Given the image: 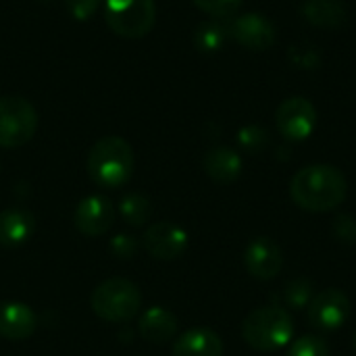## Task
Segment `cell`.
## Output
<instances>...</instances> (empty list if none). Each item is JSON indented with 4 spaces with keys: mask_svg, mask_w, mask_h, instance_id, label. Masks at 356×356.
<instances>
[{
    "mask_svg": "<svg viewBox=\"0 0 356 356\" xmlns=\"http://www.w3.org/2000/svg\"><path fill=\"white\" fill-rule=\"evenodd\" d=\"M346 192L348 184L344 173L325 163L302 167L290 181V196L294 204L309 213L336 211L346 200Z\"/></svg>",
    "mask_w": 356,
    "mask_h": 356,
    "instance_id": "1",
    "label": "cell"
},
{
    "mask_svg": "<svg viewBox=\"0 0 356 356\" xmlns=\"http://www.w3.org/2000/svg\"><path fill=\"white\" fill-rule=\"evenodd\" d=\"M86 169L96 186L106 190L121 188L134 173V150L125 138L104 136L90 148Z\"/></svg>",
    "mask_w": 356,
    "mask_h": 356,
    "instance_id": "2",
    "label": "cell"
},
{
    "mask_svg": "<svg viewBox=\"0 0 356 356\" xmlns=\"http://www.w3.org/2000/svg\"><path fill=\"white\" fill-rule=\"evenodd\" d=\"M244 342L259 353H275L294 338V321L290 311L277 305L254 309L242 323Z\"/></svg>",
    "mask_w": 356,
    "mask_h": 356,
    "instance_id": "3",
    "label": "cell"
},
{
    "mask_svg": "<svg viewBox=\"0 0 356 356\" xmlns=\"http://www.w3.org/2000/svg\"><path fill=\"white\" fill-rule=\"evenodd\" d=\"M90 305L94 315L102 321L125 323L138 315L142 307V294L134 282L123 277H111L92 292Z\"/></svg>",
    "mask_w": 356,
    "mask_h": 356,
    "instance_id": "4",
    "label": "cell"
},
{
    "mask_svg": "<svg viewBox=\"0 0 356 356\" xmlns=\"http://www.w3.org/2000/svg\"><path fill=\"white\" fill-rule=\"evenodd\" d=\"M102 13L106 25L129 40L148 35L156 21L154 0H104Z\"/></svg>",
    "mask_w": 356,
    "mask_h": 356,
    "instance_id": "5",
    "label": "cell"
},
{
    "mask_svg": "<svg viewBox=\"0 0 356 356\" xmlns=\"http://www.w3.org/2000/svg\"><path fill=\"white\" fill-rule=\"evenodd\" d=\"M38 129V111L23 96L0 98V148L27 144Z\"/></svg>",
    "mask_w": 356,
    "mask_h": 356,
    "instance_id": "6",
    "label": "cell"
},
{
    "mask_svg": "<svg viewBox=\"0 0 356 356\" xmlns=\"http://www.w3.org/2000/svg\"><path fill=\"white\" fill-rule=\"evenodd\" d=\"M353 315V302L350 298L338 290L327 288L313 296V300L307 307L309 323L319 332H336L348 323Z\"/></svg>",
    "mask_w": 356,
    "mask_h": 356,
    "instance_id": "7",
    "label": "cell"
},
{
    "mask_svg": "<svg viewBox=\"0 0 356 356\" xmlns=\"http://www.w3.org/2000/svg\"><path fill=\"white\" fill-rule=\"evenodd\" d=\"M275 125L284 140L305 142L313 136L317 127V111L309 98L292 96L286 98L275 113Z\"/></svg>",
    "mask_w": 356,
    "mask_h": 356,
    "instance_id": "8",
    "label": "cell"
},
{
    "mask_svg": "<svg viewBox=\"0 0 356 356\" xmlns=\"http://www.w3.org/2000/svg\"><path fill=\"white\" fill-rule=\"evenodd\" d=\"M227 31L232 40H236L240 46L254 50V52L269 50L277 40L275 25L271 23V19H267L261 13H246V15L234 17L227 23Z\"/></svg>",
    "mask_w": 356,
    "mask_h": 356,
    "instance_id": "9",
    "label": "cell"
},
{
    "mask_svg": "<svg viewBox=\"0 0 356 356\" xmlns=\"http://www.w3.org/2000/svg\"><path fill=\"white\" fill-rule=\"evenodd\" d=\"M146 252L156 261H175L188 250V234L177 223H152L142 238Z\"/></svg>",
    "mask_w": 356,
    "mask_h": 356,
    "instance_id": "10",
    "label": "cell"
},
{
    "mask_svg": "<svg viewBox=\"0 0 356 356\" xmlns=\"http://www.w3.org/2000/svg\"><path fill=\"white\" fill-rule=\"evenodd\" d=\"M244 267L250 273V277L259 282H271L282 273L284 252L275 240L259 236L244 250Z\"/></svg>",
    "mask_w": 356,
    "mask_h": 356,
    "instance_id": "11",
    "label": "cell"
},
{
    "mask_svg": "<svg viewBox=\"0 0 356 356\" xmlns=\"http://www.w3.org/2000/svg\"><path fill=\"white\" fill-rule=\"evenodd\" d=\"M115 204L102 196V194H92L86 196L77 209H75V227L79 234L88 236V238H98L102 234H106L113 223H115Z\"/></svg>",
    "mask_w": 356,
    "mask_h": 356,
    "instance_id": "12",
    "label": "cell"
},
{
    "mask_svg": "<svg viewBox=\"0 0 356 356\" xmlns=\"http://www.w3.org/2000/svg\"><path fill=\"white\" fill-rule=\"evenodd\" d=\"M35 327H38V317L25 302H17V300L0 302V338L10 342H21L33 336Z\"/></svg>",
    "mask_w": 356,
    "mask_h": 356,
    "instance_id": "13",
    "label": "cell"
},
{
    "mask_svg": "<svg viewBox=\"0 0 356 356\" xmlns=\"http://www.w3.org/2000/svg\"><path fill=\"white\" fill-rule=\"evenodd\" d=\"M35 229L33 215L23 207H10L0 213V246L17 248L23 246Z\"/></svg>",
    "mask_w": 356,
    "mask_h": 356,
    "instance_id": "14",
    "label": "cell"
},
{
    "mask_svg": "<svg viewBox=\"0 0 356 356\" xmlns=\"http://www.w3.org/2000/svg\"><path fill=\"white\" fill-rule=\"evenodd\" d=\"M223 350L221 336L209 327H192L173 344V356H223Z\"/></svg>",
    "mask_w": 356,
    "mask_h": 356,
    "instance_id": "15",
    "label": "cell"
},
{
    "mask_svg": "<svg viewBox=\"0 0 356 356\" xmlns=\"http://www.w3.org/2000/svg\"><path fill=\"white\" fill-rule=\"evenodd\" d=\"M177 317L165 307H150L138 321L140 336L150 344H167L177 336Z\"/></svg>",
    "mask_w": 356,
    "mask_h": 356,
    "instance_id": "16",
    "label": "cell"
},
{
    "mask_svg": "<svg viewBox=\"0 0 356 356\" xmlns=\"http://www.w3.org/2000/svg\"><path fill=\"white\" fill-rule=\"evenodd\" d=\"M204 173L217 184H234L242 175V156L234 148L217 146L204 154Z\"/></svg>",
    "mask_w": 356,
    "mask_h": 356,
    "instance_id": "17",
    "label": "cell"
},
{
    "mask_svg": "<svg viewBox=\"0 0 356 356\" xmlns=\"http://www.w3.org/2000/svg\"><path fill=\"white\" fill-rule=\"evenodd\" d=\"M302 15L315 27L338 29L346 21V4L342 0H307Z\"/></svg>",
    "mask_w": 356,
    "mask_h": 356,
    "instance_id": "18",
    "label": "cell"
},
{
    "mask_svg": "<svg viewBox=\"0 0 356 356\" xmlns=\"http://www.w3.org/2000/svg\"><path fill=\"white\" fill-rule=\"evenodd\" d=\"M229 31H227V23L223 25L221 21H204L196 27L194 33V44L200 52L204 54H213L219 52L223 48V44L227 42Z\"/></svg>",
    "mask_w": 356,
    "mask_h": 356,
    "instance_id": "19",
    "label": "cell"
},
{
    "mask_svg": "<svg viewBox=\"0 0 356 356\" xmlns=\"http://www.w3.org/2000/svg\"><path fill=\"white\" fill-rule=\"evenodd\" d=\"M119 213L125 219L127 225L131 227H144L150 221L152 215V204L150 200L140 194V192H129L121 198L119 202Z\"/></svg>",
    "mask_w": 356,
    "mask_h": 356,
    "instance_id": "20",
    "label": "cell"
},
{
    "mask_svg": "<svg viewBox=\"0 0 356 356\" xmlns=\"http://www.w3.org/2000/svg\"><path fill=\"white\" fill-rule=\"evenodd\" d=\"M313 282L307 280V277H294L290 280L284 290H282V305L277 307H284L286 311H302L309 307V302L313 300Z\"/></svg>",
    "mask_w": 356,
    "mask_h": 356,
    "instance_id": "21",
    "label": "cell"
},
{
    "mask_svg": "<svg viewBox=\"0 0 356 356\" xmlns=\"http://www.w3.org/2000/svg\"><path fill=\"white\" fill-rule=\"evenodd\" d=\"M269 131L261 125H244L238 131V146L248 154H261L269 146Z\"/></svg>",
    "mask_w": 356,
    "mask_h": 356,
    "instance_id": "22",
    "label": "cell"
},
{
    "mask_svg": "<svg viewBox=\"0 0 356 356\" xmlns=\"http://www.w3.org/2000/svg\"><path fill=\"white\" fill-rule=\"evenodd\" d=\"M286 356H330V346L319 336H302L290 344Z\"/></svg>",
    "mask_w": 356,
    "mask_h": 356,
    "instance_id": "23",
    "label": "cell"
},
{
    "mask_svg": "<svg viewBox=\"0 0 356 356\" xmlns=\"http://www.w3.org/2000/svg\"><path fill=\"white\" fill-rule=\"evenodd\" d=\"M202 13L211 15L213 19L217 21H223V19H232L240 6H242V0H192Z\"/></svg>",
    "mask_w": 356,
    "mask_h": 356,
    "instance_id": "24",
    "label": "cell"
},
{
    "mask_svg": "<svg viewBox=\"0 0 356 356\" xmlns=\"http://www.w3.org/2000/svg\"><path fill=\"white\" fill-rule=\"evenodd\" d=\"M108 250L113 252V257L121 259V261H131L138 257L140 252V242L136 236L129 234H117L111 242H108Z\"/></svg>",
    "mask_w": 356,
    "mask_h": 356,
    "instance_id": "25",
    "label": "cell"
},
{
    "mask_svg": "<svg viewBox=\"0 0 356 356\" xmlns=\"http://www.w3.org/2000/svg\"><path fill=\"white\" fill-rule=\"evenodd\" d=\"M332 234L334 238L344 244V246H355L356 244V219L353 215H338L332 223Z\"/></svg>",
    "mask_w": 356,
    "mask_h": 356,
    "instance_id": "26",
    "label": "cell"
},
{
    "mask_svg": "<svg viewBox=\"0 0 356 356\" xmlns=\"http://www.w3.org/2000/svg\"><path fill=\"white\" fill-rule=\"evenodd\" d=\"M288 58L298 69H317L319 63H321V56L313 46H294L288 52Z\"/></svg>",
    "mask_w": 356,
    "mask_h": 356,
    "instance_id": "27",
    "label": "cell"
},
{
    "mask_svg": "<svg viewBox=\"0 0 356 356\" xmlns=\"http://www.w3.org/2000/svg\"><path fill=\"white\" fill-rule=\"evenodd\" d=\"M65 4H67V10L73 15V19L88 21L92 15H96L102 0H65Z\"/></svg>",
    "mask_w": 356,
    "mask_h": 356,
    "instance_id": "28",
    "label": "cell"
},
{
    "mask_svg": "<svg viewBox=\"0 0 356 356\" xmlns=\"http://www.w3.org/2000/svg\"><path fill=\"white\" fill-rule=\"evenodd\" d=\"M38 2H52V0H38Z\"/></svg>",
    "mask_w": 356,
    "mask_h": 356,
    "instance_id": "29",
    "label": "cell"
},
{
    "mask_svg": "<svg viewBox=\"0 0 356 356\" xmlns=\"http://www.w3.org/2000/svg\"><path fill=\"white\" fill-rule=\"evenodd\" d=\"M355 350H356V334H355Z\"/></svg>",
    "mask_w": 356,
    "mask_h": 356,
    "instance_id": "30",
    "label": "cell"
}]
</instances>
